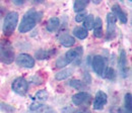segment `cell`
I'll use <instances>...</instances> for the list:
<instances>
[{
	"label": "cell",
	"mask_w": 132,
	"mask_h": 113,
	"mask_svg": "<svg viewBox=\"0 0 132 113\" xmlns=\"http://www.w3.org/2000/svg\"><path fill=\"white\" fill-rule=\"evenodd\" d=\"M87 16V12L85 10H82L80 12H77V14L75 16V21L76 22H81L85 19V17Z\"/></svg>",
	"instance_id": "25"
},
{
	"label": "cell",
	"mask_w": 132,
	"mask_h": 113,
	"mask_svg": "<svg viewBox=\"0 0 132 113\" xmlns=\"http://www.w3.org/2000/svg\"><path fill=\"white\" fill-rule=\"evenodd\" d=\"M125 108L129 111H132V106H131V94L127 93L125 95Z\"/></svg>",
	"instance_id": "24"
},
{
	"label": "cell",
	"mask_w": 132,
	"mask_h": 113,
	"mask_svg": "<svg viewBox=\"0 0 132 113\" xmlns=\"http://www.w3.org/2000/svg\"><path fill=\"white\" fill-rule=\"evenodd\" d=\"M112 13L115 15L116 18H118L122 23H127L128 18H127V14L123 11V9L119 6V4H114L112 7Z\"/></svg>",
	"instance_id": "12"
},
{
	"label": "cell",
	"mask_w": 132,
	"mask_h": 113,
	"mask_svg": "<svg viewBox=\"0 0 132 113\" xmlns=\"http://www.w3.org/2000/svg\"><path fill=\"white\" fill-rule=\"evenodd\" d=\"M26 2H27V0H13V3L16 4V5H21Z\"/></svg>",
	"instance_id": "26"
},
{
	"label": "cell",
	"mask_w": 132,
	"mask_h": 113,
	"mask_svg": "<svg viewBox=\"0 0 132 113\" xmlns=\"http://www.w3.org/2000/svg\"><path fill=\"white\" fill-rule=\"evenodd\" d=\"M92 1H93L95 4H100V3H101L103 0H92Z\"/></svg>",
	"instance_id": "29"
},
{
	"label": "cell",
	"mask_w": 132,
	"mask_h": 113,
	"mask_svg": "<svg viewBox=\"0 0 132 113\" xmlns=\"http://www.w3.org/2000/svg\"><path fill=\"white\" fill-rule=\"evenodd\" d=\"M79 113H90L89 111H80Z\"/></svg>",
	"instance_id": "30"
},
{
	"label": "cell",
	"mask_w": 132,
	"mask_h": 113,
	"mask_svg": "<svg viewBox=\"0 0 132 113\" xmlns=\"http://www.w3.org/2000/svg\"><path fill=\"white\" fill-rule=\"evenodd\" d=\"M18 22V13L15 11H11L9 12L4 18V22H3V33L7 36L11 35L17 25Z\"/></svg>",
	"instance_id": "4"
},
{
	"label": "cell",
	"mask_w": 132,
	"mask_h": 113,
	"mask_svg": "<svg viewBox=\"0 0 132 113\" xmlns=\"http://www.w3.org/2000/svg\"><path fill=\"white\" fill-rule=\"evenodd\" d=\"M83 21H84V24H83L84 28H85L86 30L92 29V28H93V26H94V21H95L94 15H92V14L87 15L86 17H85V19H84Z\"/></svg>",
	"instance_id": "21"
},
{
	"label": "cell",
	"mask_w": 132,
	"mask_h": 113,
	"mask_svg": "<svg viewBox=\"0 0 132 113\" xmlns=\"http://www.w3.org/2000/svg\"><path fill=\"white\" fill-rule=\"evenodd\" d=\"M60 44L66 48H70L75 44V38L73 36H71L70 34L64 33L60 36Z\"/></svg>",
	"instance_id": "15"
},
{
	"label": "cell",
	"mask_w": 132,
	"mask_h": 113,
	"mask_svg": "<svg viewBox=\"0 0 132 113\" xmlns=\"http://www.w3.org/2000/svg\"><path fill=\"white\" fill-rule=\"evenodd\" d=\"M12 90L18 95H24L29 89V83L23 78H16L11 85Z\"/></svg>",
	"instance_id": "6"
},
{
	"label": "cell",
	"mask_w": 132,
	"mask_h": 113,
	"mask_svg": "<svg viewBox=\"0 0 132 113\" xmlns=\"http://www.w3.org/2000/svg\"><path fill=\"white\" fill-rule=\"evenodd\" d=\"M16 64L20 67H23V68H33L35 66V60H34L33 57H31L30 55L28 54H20L16 57V60H15Z\"/></svg>",
	"instance_id": "9"
},
{
	"label": "cell",
	"mask_w": 132,
	"mask_h": 113,
	"mask_svg": "<svg viewBox=\"0 0 132 113\" xmlns=\"http://www.w3.org/2000/svg\"><path fill=\"white\" fill-rule=\"evenodd\" d=\"M48 92L46 90H41L39 92L36 93V95L34 97V103L31 105V110H38L39 108L43 107V103L45 101H47L48 99Z\"/></svg>",
	"instance_id": "5"
},
{
	"label": "cell",
	"mask_w": 132,
	"mask_h": 113,
	"mask_svg": "<svg viewBox=\"0 0 132 113\" xmlns=\"http://www.w3.org/2000/svg\"><path fill=\"white\" fill-rule=\"evenodd\" d=\"M90 99V95L87 94L86 92H79L72 97V102L75 105H81L83 103H85L86 101H88Z\"/></svg>",
	"instance_id": "13"
},
{
	"label": "cell",
	"mask_w": 132,
	"mask_h": 113,
	"mask_svg": "<svg viewBox=\"0 0 132 113\" xmlns=\"http://www.w3.org/2000/svg\"><path fill=\"white\" fill-rule=\"evenodd\" d=\"M69 86H71V87H73L74 89H77V90L78 89H83L85 87L84 83L78 80H71L69 82Z\"/></svg>",
	"instance_id": "23"
},
{
	"label": "cell",
	"mask_w": 132,
	"mask_h": 113,
	"mask_svg": "<svg viewBox=\"0 0 132 113\" xmlns=\"http://www.w3.org/2000/svg\"><path fill=\"white\" fill-rule=\"evenodd\" d=\"M45 0H34V3H36V4H41V3H43Z\"/></svg>",
	"instance_id": "28"
},
{
	"label": "cell",
	"mask_w": 132,
	"mask_h": 113,
	"mask_svg": "<svg viewBox=\"0 0 132 113\" xmlns=\"http://www.w3.org/2000/svg\"><path fill=\"white\" fill-rule=\"evenodd\" d=\"M81 55H82V48L81 47L76 48H71V49L66 52L63 57H61L57 60L56 66H57V68H64L67 65L74 62L76 59L80 58Z\"/></svg>",
	"instance_id": "2"
},
{
	"label": "cell",
	"mask_w": 132,
	"mask_h": 113,
	"mask_svg": "<svg viewBox=\"0 0 132 113\" xmlns=\"http://www.w3.org/2000/svg\"><path fill=\"white\" fill-rule=\"evenodd\" d=\"M53 54H55V49H51V50H45V49H40L38 52H36V58L39 60H45L50 58Z\"/></svg>",
	"instance_id": "19"
},
{
	"label": "cell",
	"mask_w": 132,
	"mask_h": 113,
	"mask_svg": "<svg viewBox=\"0 0 132 113\" xmlns=\"http://www.w3.org/2000/svg\"><path fill=\"white\" fill-rule=\"evenodd\" d=\"M60 25V20L58 17H51L48 22H47V25H46V28L47 30L50 32H55Z\"/></svg>",
	"instance_id": "16"
},
{
	"label": "cell",
	"mask_w": 132,
	"mask_h": 113,
	"mask_svg": "<svg viewBox=\"0 0 132 113\" xmlns=\"http://www.w3.org/2000/svg\"><path fill=\"white\" fill-rule=\"evenodd\" d=\"M88 3H89V0H75L73 9L75 12H80L85 9V7L88 5Z\"/></svg>",
	"instance_id": "18"
},
{
	"label": "cell",
	"mask_w": 132,
	"mask_h": 113,
	"mask_svg": "<svg viewBox=\"0 0 132 113\" xmlns=\"http://www.w3.org/2000/svg\"><path fill=\"white\" fill-rule=\"evenodd\" d=\"M14 60V49L11 44L6 40L2 39L0 42V61L3 64L9 65Z\"/></svg>",
	"instance_id": "3"
},
{
	"label": "cell",
	"mask_w": 132,
	"mask_h": 113,
	"mask_svg": "<svg viewBox=\"0 0 132 113\" xmlns=\"http://www.w3.org/2000/svg\"><path fill=\"white\" fill-rule=\"evenodd\" d=\"M73 34H74L75 37H77L79 39H84L87 36L88 32H87V30L84 27H79L78 26V27H75L73 29Z\"/></svg>",
	"instance_id": "20"
},
{
	"label": "cell",
	"mask_w": 132,
	"mask_h": 113,
	"mask_svg": "<svg viewBox=\"0 0 132 113\" xmlns=\"http://www.w3.org/2000/svg\"><path fill=\"white\" fill-rule=\"evenodd\" d=\"M42 17V12L36 11V10H31L29 12H27L24 16L22 17V20L19 24L18 30L21 33H26L32 30L34 27L36 26L37 22L40 21Z\"/></svg>",
	"instance_id": "1"
},
{
	"label": "cell",
	"mask_w": 132,
	"mask_h": 113,
	"mask_svg": "<svg viewBox=\"0 0 132 113\" xmlns=\"http://www.w3.org/2000/svg\"><path fill=\"white\" fill-rule=\"evenodd\" d=\"M92 66H93L94 71L99 76H104V72H105V69H106V62H105V60H104L103 57H101V56H95L93 58Z\"/></svg>",
	"instance_id": "7"
},
{
	"label": "cell",
	"mask_w": 132,
	"mask_h": 113,
	"mask_svg": "<svg viewBox=\"0 0 132 113\" xmlns=\"http://www.w3.org/2000/svg\"><path fill=\"white\" fill-rule=\"evenodd\" d=\"M104 77L109 79V80H114L116 77V73L115 70L113 68H108L107 70H105L104 72Z\"/></svg>",
	"instance_id": "22"
},
{
	"label": "cell",
	"mask_w": 132,
	"mask_h": 113,
	"mask_svg": "<svg viewBox=\"0 0 132 113\" xmlns=\"http://www.w3.org/2000/svg\"><path fill=\"white\" fill-rule=\"evenodd\" d=\"M116 20L117 18L113 13H108L107 15V39H112L115 36Z\"/></svg>",
	"instance_id": "8"
},
{
	"label": "cell",
	"mask_w": 132,
	"mask_h": 113,
	"mask_svg": "<svg viewBox=\"0 0 132 113\" xmlns=\"http://www.w3.org/2000/svg\"><path fill=\"white\" fill-rule=\"evenodd\" d=\"M119 70L121 72L122 77L126 78L128 75V69H127V56L125 50H121V54L119 57Z\"/></svg>",
	"instance_id": "11"
},
{
	"label": "cell",
	"mask_w": 132,
	"mask_h": 113,
	"mask_svg": "<svg viewBox=\"0 0 132 113\" xmlns=\"http://www.w3.org/2000/svg\"><path fill=\"white\" fill-rule=\"evenodd\" d=\"M107 94L103 91H98L97 94H96V97H95V100H94V109L95 110H102L106 103H107Z\"/></svg>",
	"instance_id": "10"
},
{
	"label": "cell",
	"mask_w": 132,
	"mask_h": 113,
	"mask_svg": "<svg viewBox=\"0 0 132 113\" xmlns=\"http://www.w3.org/2000/svg\"><path fill=\"white\" fill-rule=\"evenodd\" d=\"M94 35L96 37H102L103 36V22H102V19L100 17H97L94 21Z\"/></svg>",
	"instance_id": "14"
},
{
	"label": "cell",
	"mask_w": 132,
	"mask_h": 113,
	"mask_svg": "<svg viewBox=\"0 0 132 113\" xmlns=\"http://www.w3.org/2000/svg\"><path fill=\"white\" fill-rule=\"evenodd\" d=\"M129 1H131V0H129Z\"/></svg>",
	"instance_id": "31"
},
{
	"label": "cell",
	"mask_w": 132,
	"mask_h": 113,
	"mask_svg": "<svg viewBox=\"0 0 132 113\" xmlns=\"http://www.w3.org/2000/svg\"><path fill=\"white\" fill-rule=\"evenodd\" d=\"M73 73V69H64L60 72H58L55 76L56 80L58 81H62V80H65L67 78H69Z\"/></svg>",
	"instance_id": "17"
},
{
	"label": "cell",
	"mask_w": 132,
	"mask_h": 113,
	"mask_svg": "<svg viewBox=\"0 0 132 113\" xmlns=\"http://www.w3.org/2000/svg\"><path fill=\"white\" fill-rule=\"evenodd\" d=\"M118 113H131V111L127 110L126 108H120V109L118 110Z\"/></svg>",
	"instance_id": "27"
}]
</instances>
